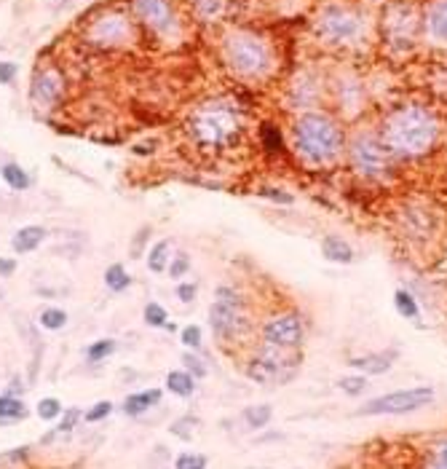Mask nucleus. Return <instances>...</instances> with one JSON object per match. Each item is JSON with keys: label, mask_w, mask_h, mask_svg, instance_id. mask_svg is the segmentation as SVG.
<instances>
[{"label": "nucleus", "mask_w": 447, "mask_h": 469, "mask_svg": "<svg viewBox=\"0 0 447 469\" xmlns=\"http://www.w3.org/2000/svg\"><path fill=\"white\" fill-rule=\"evenodd\" d=\"M423 469H447V440L431 450V456H428V461H426Z\"/></svg>", "instance_id": "nucleus-34"}, {"label": "nucleus", "mask_w": 447, "mask_h": 469, "mask_svg": "<svg viewBox=\"0 0 447 469\" xmlns=\"http://www.w3.org/2000/svg\"><path fill=\"white\" fill-rule=\"evenodd\" d=\"M166 386L177 397H193V392H196V381L188 371H172L166 375Z\"/></svg>", "instance_id": "nucleus-20"}, {"label": "nucleus", "mask_w": 447, "mask_h": 469, "mask_svg": "<svg viewBox=\"0 0 447 469\" xmlns=\"http://www.w3.org/2000/svg\"><path fill=\"white\" fill-rule=\"evenodd\" d=\"M397 359V351H386V354H367V357H356L351 359V368L367 373V375H378L391 368V362Z\"/></svg>", "instance_id": "nucleus-17"}, {"label": "nucleus", "mask_w": 447, "mask_h": 469, "mask_svg": "<svg viewBox=\"0 0 447 469\" xmlns=\"http://www.w3.org/2000/svg\"><path fill=\"white\" fill-rule=\"evenodd\" d=\"M89 41L100 46H124L131 41V25L124 14H105L89 27Z\"/></svg>", "instance_id": "nucleus-11"}, {"label": "nucleus", "mask_w": 447, "mask_h": 469, "mask_svg": "<svg viewBox=\"0 0 447 469\" xmlns=\"http://www.w3.org/2000/svg\"><path fill=\"white\" fill-rule=\"evenodd\" d=\"M196 426H199V419H196V416H182V419L174 421L169 429H172L174 437H179V440H190V437L196 435Z\"/></svg>", "instance_id": "nucleus-26"}, {"label": "nucleus", "mask_w": 447, "mask_h": 469, "mask_svg": "<svg viewBox=\"0 0 447 469\" xmlns=\"http://www.w3.org/2000/svg\"><path fill=\"white\" fill-rule=\"evenodd\" d=\"M116 351V341L113 338H105V341H94V344L86 348V359L89 362H100L105 357H110Z\"/></svg>", "instance_id": "nucleus-27"}, {"label": "nucleus", "mask_w": 447, "mask_h": 469, "mask_svg": "<svg viewBox=\"0 0 447 469\" xmlns=\"http://www.w3.org/2000/svg\"><path fill=\"white\" fill-rule=\"evenodd\" d=\"M38 416L43 421H51V419H56V416H62V402L54 399V397L41 399V402H38Z\"/></svg>", "instance_id": "nucleus-33"}, {"label": "nucleus", "mask_w": 447, "mask_h": 469, "mask_svg": "<svg viewBox=\"0 0 447 469\" xmlns=\"http://www.w3.org/2000/svg\"><path fill=\"white\" fill-rule=\"evenodd\" d=\"M67 324V314L62 309H43L41 311V327L46 330H62Z\"/></svg>", "instance_id": "nucleus-28"}, {"label": "nucleus", "mask_w": 447, "mask_h": 469, "mask_svg": "<svg viewBox=\"0 0 447 469\" xmlns=\"http://www.w3.org/2000/svg\"><path fill=\"white\" fill-rule=\"evenodd\" d=\"M150 239V225H142L131 242V258H142V249H145V242Z\"/></svg>", "instance_id": "nucleus-40"}, {"label": "nucleus", "mask_w": 447, "mask_h": 469, "mask_svg": "<svg viewBox=\"0 0 447 469\" xmlns=\"http://www.w3.org/2000/svg\"><path fill=\"white\" fill-rule=\"evenodd\" d=\"M179 338H182V344L188 346V348H199L201 346V327L199 324H188V327H182Z\"/></svg>", "instance_id": "nucleus-38"}, {"label": "nucleus", "mask_w": 447, "mask_h": 469, "mask_svg": "<svg viewBox=\"0 0 447 469\" xmlns=\"http://www.w3.org/2000/svg\"><path fill=\"white\" fill-rule=\"evenodd\" d=\"M351 161H353V169L364 177H383L391 169L394 153L383 143V137L356 134L351 143Z\"/></svg>", "instance_id": "nucleus-8"}, {"label": "nucleus", "mask_w": 447, "mask_h": 469, "mask_svg": "<svg viewBox=\"0 0 447 469\" xmlns=\"http://www.w3.org/2000/svg\"><path fill=\"white\" fill-rule=\"evenodd\" d=\"M0 174H3V180L8 183L11 191H27V188H30V174H27L19 164H3V167H0Z\"/></svg>", "instance_id": "nucleus-22"}, {"label": "nucleus", "mask_w": 447, "mask_h": 469, "mask_svg": "<svg viewBox=\"0 0 447 469\" xmlns=\"http://www.w3.org/2000/svg\"><path fill=\"white\" fill-rule=\"evenodd\" d=\"M295 148L311 164L332 161L343 148V132L324 113H305L295 121Z\"/></svg>", "instance_id": "nucleus-2"}, {"label": "nucleus", "mask_w": 447, "mask_h": 469, "mask_svg": "<svg viewBox=\"0 0 447 469\" xmlns=\"http://www.w3.org/2000/svg\"><path fill=\"white\" fill-rule=\"evenodd\" d=\"M426 25H428V32H431L437 41L447 43V0H437V3L428 8Z\"/></svg>", "instance_id": "nucleus-18"}, {"label": "nucleus", "mask_w": 447, "mask_h": 469, "mask_svg": "<svg viewBox=\"0 0 447 469\" xmlns=\"http://www.w3.org/2000/svg\"><path fill=\"white\" fill-rule=\"evenodd\" d=\"M110 410H113V402H97L91 410H86V421L89 424H97V421H102V419H107L110 416Z\"/></svg>", "instance_id": "nucleus-39"}, {"label": "nucleus", "mask_w": 447, "mask_h": 469, "mask_svg": "<svg viewBox=\"0 0 447 469\" xmlns=\"http://www.w3.org/2000/svg\"><path fill=\"white\" fill-rule=\"evenodd\" d=\"M225 59L236 73L260 75L271 65V51L260 38H254L249 32H233L225 41Z\"/></svg>", "instance_id": "nucleus-6"}, {"label": "nucleus", "mask_w": 447, "mask_h": 469, "mask_svg": "<svg viewBox=\"0 0 447 469\" xmlns=\"http://www.w3.org/2000/svg\"><path fill=\"white\" fill-rule=\"evenodd\" d=\"M59 3H70V0H59Z\"/></svg>", "instance_id": "nucleus-47"}, {"label": "nucleus", "mask_w": 447, "mask_h": 469, "mask_svg": "<svg viewBox=\"0 0 447 469\" xmlns=\"http://www.w3.org/2000/svg\"><path fill=\"white\" fill-rule=\"evenodd\" d=\"M161 402V389H145L137 395H129L124 399V413L126 416H142L150 408H155Z\"/></svg>", "instance_id": "nucleus-14"}, {"label": "nucleus", "mask_w": 447, "mask_h": 469, "mask_svg": "<svg viewBox=\"0 0 447 469\" xmlns=\"http://www.w3.org/2000/svg\"><path fill=\"white\" fill-rule=\"evenodd\" d=\"M174 469H206V456L201 453H179Z\"/></svg>", "instance_id": "nucleus-32"}, {"label": "nucleus", "mask_w": 447, "mask_h": 469, "mask_svg": "<svg viewBox=\"0 0 447 469\" xmlns=\"http://www.w3.org/2000/svg\"><path fill=\"white\" fill-rule=\"evenodd\" d=\"M431 399H434V389H428V386L399 389L391 395L367 399L359 408V416H404V413H415L426 405H431Z\"/></svg>", "instance_id": "nucleus-7"}, {"label": "nucleus", "mask_w": 447, "mask_h": 469, "mask_svg": "<svg viewBox=\"0 0 447 469\" xmlns=\"http://www.w3.org/2000/svg\"><path fill=\"white\" fill-rule=\"evenodd\" d=\"M78 421H80V410H78V408H67V410L62 413V421H59L56 432H59V435H67V432H73Z\"/></svg>", "instance_id": "nucleus-36"}, {"label": "nucleus", "mask_w": 447, "mask_h": 469, "mask_svg": "<svg viewBox=\"0 0 447 469\" xmlns=\"http://www.w3.org/2000/svg\"><path fill=\"white\" fill-rule=\"evenodd\" d=\"M295 373H298V357L290 354V348H276L265 344L247 365V375L263 386H281L292 381Z\"/></svg>", "instance_id": "nucleus-4"}, {"label": "nucleus", "mask_w": 447, "mask_h": 469, "mask_svg": "<svg viewBox=\"0 0 447 469\" xmlns=\"http://www.w3.org/2000/svg\"><path fill=\"white\" fill-rule=\"evenodd\" d=\"M263 143H265V150H281V134H279V129L276 126H271V124H265L263 126Z\"/></svg>", "instance_id": "nucleus-37"}, {"label": "nucleus", "mask_w": 447, "mask_h": 469, "mask_svg": "<svg viewBox=\"0 0 447 469\" xmlns=\"http://www.w3.org/2000/svg\"><path fill=\"white\" fill-rule=\"evenodd\" d=\"M17 75V65L11 62H0V83H11Z\"/></svg>", "instance_id": "nucleus-44"}, {"label": "nucleus", "mask_w": 447, "mask_h": 469, "mask_svg": "<svg viewBox=\"0 0 447 469\" xmlns=\"http://www.w3.org/2000/svg\"><path fill=\"white\" fill-rule=\"evenodd\" d=\"M134 8L142 17V22L153 27L155 32H161V35L174 32V17L166 0H134Z\"/></svg>", "instance_id": "nucleus-12"}, {"label": "nucleus", "mask_w": 447, "mask_h": 469, "mask_svg": "<svg viewBox=\"0 0 447 469\" xmlns=\"http://www.w3.org/2000/svg\"><path fill=\"white\" fill-rule=\"evenodd\" d=\"M145 322H148L150 327H166V311H164V306L161 303H148L145 306Z\"/></svg>", "instance_id": "nucleus-31"}, {"label": "nucleus", "mask_w": 447, "mask_h": 469, "mask_svg": "<svg viewBox=\"0 0 447 469\" xmlns=\"http://www.w3.org/2000/svg\"><path fill=\"white\" fill-rule=\"evenodd\" d=\"M394 306H397V311L404 317V320H418V300L410 295L407 290H397L394 293Z\"/></svg>", "instance_id": "nucleus-24"}, {"label": "nucleus", "mask_w": 447, "mask_h": 469, "mask_svg": "<svg viewBox=\"0 0 447 469\" xmlns=\"http://www.w3.org/2000/svg\"><path fill=\"white\" fill-rule=\"evenodd\" d=\"M260 196L271 198V201H276V204H292V201H295L292 194H287V191H281V188H263V191H260Z\"/></svg>", "instance_id": "nucleus-41"}, {"label": "nucleus", "mask_w": 447, "mask_h": 469, "mask_svg": "<svg viewBox=\"0 0 447 469\" xmlns=\"http://www.w3.org/2000/svg\"><path fill=\"white\" fill-rule=\"evenodd\" d=\"M322 255L329 263H353V247L340 236H324L322 239Z\"/></svg>", "instance_id": "nucleus-15"}, {"label": "nucleus", "mask_w": 447, "mask_h": 469, "mask_svg": "<svg viewBox=\"0 0 447 469\" xmlns=\"http://www.w3.org/2000/svg\"><path fill=\"white\" fill-rule=\"evenodd\" d=\"M22 419H27L25 402L11 395H0V426H11Z\"/></svg>", "instance_id": "nucleus-19"}, {"label": "nucleus", "mask_w": 447, "mask_h": 469, "mask_svg": "<svg viewBox=\"0 0 447 469\" xmlns=\"http://www.w3.org/2000/svg\"><path fill=\"white\" fill-rule=\"evenodd\" d=\"M188 271H190V255L179 252L177 258H172V266H169V276L172 279H182Z\"/></svg>", "instance_id": "nucleus-35"}, {"label": "nucleus", "mask_w": 447, "mask_h": 469, "mask_svg": "<svg viewBox=\"0 0 447 469\" xmlns=\"http://www.w3.org/2000/svg\"><path fill=\"white\" fill-rule=\"evenodd\" d=\"M105 284H107L113 293H121V290H126V287L131 284V279H129V273H126V269L121 263H113V266L105 271Z\"/></svg>", "instance_id": "nucleus-25"}, {"label": "nucleus", "mask_w": 447, "mask_h": 469, "mask_svg": "<svg viewBox=\"0 0 447 469\" xmlns=\"http://www.w3.org/2000/svg\"><path fill=\"white\" fill-rule=\"evenodd\" d=\"M43 239H46V228H41V225H25V228H19V231L14 233L11 247L17 249L19 255H25V252H32V249L41 247Z\"/></svg>", "instance_id": "nucleus-16"}, {"label": "nucleus", "mask_w": 447, "mask_h": 469, "mask_svg": "<svg viewBox=\"0 0 447 469\" xmlns=\"http://www.w3.org/2000/svg\"><path fill=\"white\" fill-rule=\"evenodd\" d=\"M338 386H340V392L356 397L367 389V378H364V375H348V378H340V381H338Z\"/></svg>", "instance_id": "nucleus-29"}, {"label": "nucleus", "mask_w": 447, "mask_h": 469, "mask_svg": "<svg viewBox=\"0 0 447 469\" xmlns=\"http://www.w3.org/2000/svg\"><path fill=\"white\" fill-rule=\"evenodd\" d=\"M274 419V410L271 405H252L244 410V421L249 424V429H265Z\"/></svg>", "instance_id": "nucleus-23"}, {"label": "nucleus", "mask_w": 447, "mask_h": 469, "mask_svg": "<svg viewBox=\"0 0 447 469\" xmlns=\"http://www.w3.org/2000/svg\"><path fill=\"white\" fill-rule=\"evenodd\" d=\"M223 8V0H193V11L201 19H215Z\"/></svg>", "instance_id": "nucleus-30"}, {"label": "nucleus", "mask_w": 447, "mask_h": 469, "mask_svg": "<svg viewBox=\"0 0 447 469\" xmlns=\"http://www.w3.org/2000/svg\"><path fill=\"white\" fill-rule=\"evenodd\" d=\"M437 134H439L437 118L418 105L399 107L383 124V143L394 156H407V158L423 156L426 150L434 148Z\"/></svg>", "instance_id": "nucleus-1"}, {"label": "nucleus", "mask_w": 447, "mask_h": 469, "mask_svg": "<svg viewBox=\"0 0 447 469\" xmlns=\"http://www.w3.org/2000/svg\"><path fill=\"white\" fill-rule=\"evenodd\" d=\"M263 344L276 348H298L303 344V322L298 314H276L263 324Z\"/></svg>", "instance_id": "nucleus-9"}, {"label": "nucleus", "mask_w": 447, "mask_h": 469, "mask_svg": "<svg viewBox=\"0 0 447 469\" xmlns=\"http://www.w3.org/2000/svg\"><path fill=\"white\" fill-rule=\"evenodd\" d=\"M196 293H199V287H196V284H188V282L177 287V298H179L182 303H190V300H196Z\"/></svg>", "instance_id": "nucleus-43"}, {"label": "nucleus", "mask_w": 447, "mask_h": 469, "mask_svg": "<svg viewBox=\"0 0 447 469\" xmlns=\"http://www.w3.org/2000/svg\"><path fill=\"white\" fill-rule=\"evenodd\" d=\"M182 362H185V365H188V373H190V375H196V378H204V375H206V368H204V362H201L199 357H193V354H182Z\"/></svg>", "instance_id": "nucleus-42"}, {"label": "nucleus", "mask_w": 447, "mask_h": 469, "mask_svg": "<svg viewBox=\"0 0 447 469\" xmlns=\"http://www.w3.org/2000/svg\"><path fill=\"white\" fill-rule=\"evenodd\" d=\"M209 324L223 341H236L244 330H249L244 300L233 287H217V298L209 306Z\"/></svg>", "instance_id": "nucleus-5"}, {"label": "nucleus", "mask_w": 447, "mask_h": 469, "mask_svg": "<svg viewBox=\"0 0 447 469\" xmlns=\"http://www.w3.org/2000/svg\"><path fill=\"white\" fill-rule=\"evenodd\" d=\"M188 132L204 148H223L239 132V113H236V107H230L225 102L204 105L199 113L190 118Z\"/></svg>", "instance_id": "nucleus-3"}, {"label": "nucleus", "mask_w": 447, "mask_h": 469, "mask_svg": "<svg viewBox=\"0 0 447 469\" xmlns=\"http://www.w3.org/2000/svg\"><path fill=\"white\" fill-rule=\"evenodd\" d=\"M14 271H17V260H11V258H0V276H11Z\"/></svg>", "instance_id": "nucleus-45"}, {"label": "nucleus", "mask_w": 447, "mask_h": 469, "mask_svg": "<svg viewBox=\"0 0 447 469\" xmlns=\"http://www.w3.org/2000/svg\"><path fill=\"white\" fill-rule=\"evenodd\" d=\"M62 92H65V78L59 75V70H43V73L35 78V83H32V102L38 105V107H51L56 99L62 97Z\"/></svg>", "instance_id": "nucleus-13"}, {"label": "nucleus", "mask_w": 447, "mask_h": 469, "mask_svg": "<svg viewBox=\"0 0 447 469\" xmlns=\"http://www.w3.org/2000/svg\"><path fill=\"white\" fill-rule=\"evenodd\" d=\"M17 392H19V395L25 392V386H22V381H14V384H11V389H8V395H11V397L17 395Z\"/></svg>", "instance_id": "nucleus-46"}, {"label": "nucleus", "mask_w": 447, "mask_h": 469, "mask_svg": "<svg viewBox=\"0 0 447 469\" xmlns=\"http://www.w3.org/2000/svg\"><path fill=\"white\" fill-rule=\"evenodd\" d=\"M322 32L329 41H356L362 32V19L340 6H329L322 14Z\"/></svg>", "instance_id": "nucleus-10"}, {"label": "nucleus", "mask_w": 447, "mask_h": 469, "mask_svg": "<svg viewBox=\"0 0 447 469\" xmlns=\"http://www.w3.org/2000/svg\"><path fill=\"white\" fill-rule=\"evenodd\" d=\"M169 255H172V244H169L166 239L155 242V244H153V249L148 252V269L153 273L166 271V266H169V260H172Z\"/></svg>", "instance_id": "nucleus-21"}]
</instances>
